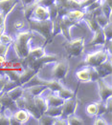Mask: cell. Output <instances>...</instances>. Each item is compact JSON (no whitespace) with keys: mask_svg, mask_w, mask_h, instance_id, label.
<instances>
[{"mask_svg":"<svg viewBox=\"0 0 112 125\" xmlns=\"http://www.w3.org/2000/svg\"><path fill=\"white\" fill-rule=\"evenodd\" d=\"M33 38V34L30 31H23L19 32L16 40L13 43V48L16 54L19 58H25L30 52L29 48V41Z\"/></svg>","mask_w":112,"mask_h":125,"instance_id":"obj_1","label":"cell"},{"mask_svg":"<svg viewBox=\"0 0 112 125\" xmlns=\"http://www.w3.org/2000/svg\"><path fill=\"white\" fill-rule=\"evenodd\" d=\"M30 27L33 31H37L46 39H52V28H53V21L51 19L44 21H38L29 18Z\"/></svg>","mask_w":112,"mask_h":125,"instance_id":"obj_2","label":"cell"},{"mask_svg":"<svg viewBox=\"0 0 112 125\" xmlns=\"http://www.w3.org/2000/svg\"><path fill=\"white\" fill-rule=\"evenodd\" d=\"M107 58H108L107 52L103 51V50H100V51H97L93 53L88 54L85 58L84 63L86 65H88L89 67H97L104 61H106Z\"/></svg>","mask_w":112,"mask_h":125,"instance_id":"obj_3","label":"cell"},{"mask_svg":"<svg viewBox=\"0 0 112 125\" xmlns=\"http://www.w3.org/2000/svg\"><path fill=\"white\" fill-rule=\"evenodd\" d=\"M64 48L69 56H78L82 53L84 49V39L78 38L70 40L65 44Z\"/></svg>","mask_w":112,"mask_h":125,"instance_id":"obj_4","label":"cell"},{"mask_svg":"<svg viewBox=\"0 0 112 125\" xmlns=\"http://www.w3.org/2000/svg\"><path fill=\"white\" fill-rule=\"evenodd\" d=\"M57 59H58V56H57V55H51V54L46 55V54H44V55H42V56L38 57V58L34 59V60L31 61L30 63H28L27 66H28L29 68H32L33 70H35V71L37 72L40 68H42V66H43L45 63L56 61Z\"/></svg>","mask_w":112,"mask_h":125,"instance_id":"obj_5","label":"cell"},{"mask_svg":"<svg viewBox=\"0 0 112 125\" xmlns=\"http://www.w3.org/2000/svg\"><path fill=\"white\" fill-rule=\"evenodd\" d=\"M32 15H33L32 19H35V20L44 21L50 19V13H49L48 7L42 6V5H39V4L36 5Z\"/></svg>","mask_w":112,"mask_h":125,"instance_id":"obj_6","label":"cell"},{"mask_svg":"<svg viewBox=\"0 0 112 125\" xmlns=\"http://www.w3.org/2000/svg\"><path fill=\"white\" fill-rule=\"evenodd\" d=\"M96 81L98 82V85H99V93H100V96H101L102 101H106L112 94L111 87L108 86L101 77H99Z\"/></svg>","mask_w":112,"mask_h":125,"instance_id":"obj_7","label":"cell"},{"mask_svg":"<svg viewBox=\"0 0 112 125\" xmlns=\"http://www.w3.org/2000/svg\"><path fill=\"white\" fill-rule=\"evenodd\" d=\"M76 105H77V101L74 99V97L65 99L63 104L61 105V116L67 117L68 115L74 114Z\"/></svg>","mask_w":112,"mask_h":125,"instance_id":"obj_8","label":"cell"},{"mask_svg":"<svg viewBox=\"0 0 112 125\" xmlns=\"http://www.w3.org/2000/svg\"><path fill=\"white\" fill-rule=\"evenodd\" d=\"M68 71H69L68 65L65 62H60L58 63L53 69V76H54L55 79L60 80L66 75Z\"/></svg>","mask_w":112,"mask_h":125,"instance_id":"obj_9","label":"cell"},{"mask_svg":"<svg viewBox=\"0 0 112 125\" xmlns=\"http://www.w3.org/2000/svg\"><path fill=\"white\" fill-rule=\"evenodd\" d=\"M98 73L99 77L103 78L104 76L106 75H109L112 73V67H111V62L109 60H106L103 63H102L101 65L97 66V67H94Z\"/></svg>","mask_w":112,"mask_h":125,"instance_id":"obj_10","label":"cell"},{"mask_svg":"<svg viewBox=\"0 0 112 125\" xmlns=\"http://www.w3.org/2000/svg\"><path fill=\"white\" fill-rule=\"evenodd\" d=\"M0 104L6 107L9 111H12V112H13L15 109H17L15 101L13 99H12L7 93H4L3 94L0 95Z\"/></svg>","mask_w":112,"mask_h":125,"instance_id":"obj_11","label":"cell"},{"mask_svg":"<svg viewBox=\"0 0 112 125\" xmlns=\"http://www.w3.org/2000/svg\"><path fill=\"white\" fill-rule=\"evenodd\" d=\"M37 73V71L33 70L32 68H27L25 69L21 73H19V77H18V83L20 85H24L25 83H27L31 78Z\"/></svg>","mask_w":112,"mask_h":125,"instance_id":"obj_12","label":"cell"},{"mask_svg":"<svg viewBox=\"0 0 112 125\" xmlns=\"http://www.w3.org/2000/svg\"><path fill=\"white\" fill-rule=\"evenodd\" d=\"M33 99H34V102H35V104L37 106V108L38 109V111L41 113V115L44 114L46 112L47 108H48V103H47L46 98L42 97V96H40V94H38V95L33 96Z\"/></svg>","mask_w":112,"mask_h":125,"instance_id":"obj_13","label":"cell"},{"mask_svg":"<svg viewBox=\"0 0 112 125\" xmlns=\"http://www.w3.org/2000/svg\"><path fill=\"white\" fill-rule=\"evenodd\" d=\"M17 0H0V10L7 15L16 5Z\"/></svg>","mask_w":112,"mask_h":125,"instance_id":"obj_14","label":"cell"},{"mask_svg":"<svg viewBox=\"0 0 112 125\" xmlns=\"http://www.w3.org/2000/svg\"><path fill=\"white\" fill-rule=\"evenodd\" d=\"M94 32H95V35H94L93 39L88 43V45L91 46V45H102V44H104L105 43V37H104L102 27H100Z\"/></svg>","mask_w":112,"mask_h":125,"instance_id":"obj_15","label":"cell"},{"mask_svg":"<svg viewBox=\"0 0 112 125\" xmlns=\"http://www.w3.org/2000/svg\"><path fill=\"white\" fill-rule=\"evenodd\" d=\"M44 54H45V52H44V50L42 48H37V49H34V50H30L28 55L25 58H23V59L25 60L26 65H28V63L33 61L34 59L38 58V57H40V56L44 55Z\"/></svg>","mask_w":112,"mask_h":125,"instance_id":"obj_16","label":"cell"},{"mask_svg":"<svg viewBox=\"0 0 112 125\" xmlns=\"http://www.w3.org/2000/svg\"><path fill=\"white\" fill-rule=\"evenodd\" d=\"M84 14H85L84 10L75 9V10H68V11L66 12V14H65V17H67L69 20L76 22V21L82 19V18H83V16H84Z\"/></svg>","mask_w":112,"mask_h":125,"instance_id":"obj_17","label":"cell"},{"mask_svg":"<svg viewBox=\"0 0 112 125\" xmlns=\"http://www.w3.org/2000/svg\"><path fill=\"white\" fill-rule=\"evenodd\" d=\"M83 18H84L86 24L88 25V27H89V29H90L91 31H95L96 30H98V29L100 28V26H99L98 22L96 20L95 16H94L92 13H90V12H85Z\"/></svg>","mask_w":112,"mask_h":125,"instance_id":"obj_18","label":"cell"},{"mask_svg":"<svg viewBox=\"0 0 112 125\" xmlns=\"http://www.w3.org/2000/svg\"><path fill=\"white\" fill-rule=\"evenodd\" d=\"M13 116L15 117V119L18 121L19 124H23L29 119V113L25 109H20L13 114Z\"/></svg>","mask_w":112,"mask_h":125,"instance_id":"obj_19","label":"cell"},{"mask_svg":"<svg viewBox=\"0 0 112 125\" xmlns=\"http://www.w3.org/2000/svg\"><path fill=\"white\" fill-rule=\"evenodd\" d=\"M76 75L82 82H90L91 81V79H90V67H87L85 69L78 71Z\"/></svg>","mask_w":112,"mask_h":125,"instance_id":"obj_20","label":"cell"},{"mask_svg":"<svg viewBox=\"0 0 112 125\" xmlns=\"http://www.w3.org/2000/svg\"><path fill=\"white\" fill-rule=\"evenodd\" d=\"M46 89H47L46 86H44V85H42V84H35V85L31 86V87H28V88H27V91H28L29 94H31L33 96H35V95L40 94L41 93L44 92Z\"/></svg>","mask_w":112,"mask_h":125,"instance_id":"obj_21","label":"cell"},{"mask_svg":"<svg viewBox=\"0 0 112 125\" xmlns=\"http://www.w3.org/2000/svg\"><path fill=\"white\" fill-rule=\"evenodd\" d=\"M48 106H61L64 102V99H62L59 95L49 94L46 98Z\"/></svg>","mask_w":112,"mask_h":125,"instance_id":"obj_22","label":"cell"},{"mask_svg":"<svg viewBox=\"0 0 112 125\" xmlns=\"http://www.w3.org/2000/svg\"><path fill=\"white\" fill-rule=\"evenodd\" d=\"M23 92H24V90H23V88L21 86H16V87L12 88V90L6 92V93L8 94V95L10 96L12 99H13L15 101L17 98H19L21 95L23 94Z\"/></svg>","mask_w":112,"mask_h":125,"instance_id":"obj_23","label":"cell"},{"mask_svg":"<svg viewBox=\"0 0 112 125\" xmlns=\"http://www.w3.org/2000/svg\"><path fill=\"white\" fill-rule=\"evenodd\" d=\"M44 114L52 117H60L61 116V106H48Z\"/></svg>","mask_w":112,"mask_h":125,"instance_id":"obj_24","label":"cell"},{"mask_svg":"<svg viewBox=\"0 0 112 125\" xmlns=\"http://www.w3.org/2000/svg\"><path fill=\"white\" fill-rule=\"evenodd\" d=\"M59 93V96L61 97L62 99H68V98H71V97H74V92L71 91L70 89H66V88H64V87H62L61 90L58 92Z\"/></svg>","mask_w":112,"mask_h":125,"instance_id":"obj_25","label":"cell"},{"mask_svg":"<svg viewBox=\"0 0 112 125\" xmlns=\"http://www.w3.org/2000/svg\"><path fill=\"white\" fill-rule=\"evenodd\" d=\"M95 18H96V20H97V22H98L99 26L102 27H102H104L106 24H108L109 22H111V21L109 20V18H108L106 15H104L103 13H100V14L96 15Z\"/></svg>","mask_w":112,"mask_h":125,"instance_id":"obj_26","label":"cell"},{"mask_svg":"<svg viewBox=\"0 0 112 125\" xmlns=\"http://www.w3.org/2000/svg\"><path fill=\"white\" fill-rule=\"evenodd\" d=\"M102 31H103V34H104V37H105V42L111 40V37H112L111 22H109L104 27H102Z\"/></svg>","mask_w":112,"mask_h":125,"instance_id":"obj_27","label":"cell"},{"mask_svg":"<svg viewBox=\"0 0 112 125\" xmlns=\"http://www.w3.org/2000/svg\"><path fill=\"white\" fill-rule=\"evenodd\" d=\"M55 118L56 117H52L46 114H42L38 119H39V123L41 124H54Z\"/></svg>","mask_w":112,"mask_h":125,"instance_id":"obj_28","label":"cell"},{"mask_svg":"<svg viewBox=\"0 0 112 125\" xmlns=\"http://www.w3.org/2000/svg\"><path fill=\"white\" fill-rule=\"evenodd\" d=\"M66 118H67L68 124H72V125H82L83 124V121H82V119L79 118L78 116L74 115L73 114L70 115H68Z\"/></svg>","mask_w":112,"mask_h":125,"instance_id":"obj_29","label":"cell"},{"mask_svg":"<svg viewBox=\"0 0 112 125\" xmlns=\"http://www.w3.org/2000/svg\"><path fill=\"white\" fill-rule=\"evenodd\" d=\"M16 86H20V84L18 83L17 81H14V80H12V79H8L7 82L4 85V88H3L4 93L10 91V90H12V88H14V87H16Z\"/></svg>","mask_w":112,"mask_h":125,"instance_id":"obj_30","label":"cell"},{"mask_svg":"<svg viewBox=\"0 0 112 125\" xmlns=\"http://www.w3.org/2000/svg\"><path fill=\"white\" fill-rule=\"evenodd\" d=\"M97 110H98V105L97 103H91L86 107V113L87 115L93 116V115H97Z\"/></svg>","mask_w":112,"mask_h":125,"instance_id":"obj_31","label":"cell"},{"mask_svg":"<svg viewBox=\"0 0 112 125\" xmlns=\"http://www.w3.org/2000/svg\"><path fill=\"white\" fill-rule=\"evenodd\" d=\"M97 105H98L97 115H102L108 111V109H107V104H106V103H103V101H102V102H100V103H97Z\"/></svg>","mask_w":112,"mask_h":125,"instance_id":"obj_32","label":"cell"},{"mask_svg":"<svg viewBox=\"0 0 112 125\" xmlns=\"http://www.w3.org/2000/svg\"><path fill=\"white\" fill-rule=\"evenodd\" d=\"M12 39L9 34H6V33H1L0 34V42L3 43V44H6V45H9L10 43H12Z\"/></svg>","mask_w":112,"mask_h":125,"instance_id":"obj_33","label":"cell"},{"mask_svg":"<svg viewBox=\"0 0 112 125\" xmlns=\"http://www.w3.org/2000/svg\"><path fill=\"white\" fill-rule=\"evenodd\" d=\"M10 124V117L7 115L5 112L0 113V125Z\"/></svg>","mask_w":112,"mask_h":125,"instance_id":"obj_34","label":"cell"},{"mask_svg":"<svg viewBox=\"0 0 112 125\" xmlns=\"http://www.w3.org/2000/svg\"><path fill=\"white\" fill-rule=\"evenodd\" d=\"M55 2H56V0H37V1H36L37 4H39V5L45 6V7L51 6L52 4H54Z\"/></svg>","mask_w":112,"mask_h":125,"instance_id":"obj_35","label":"cell"},{"mask_svg":"<svg viewBox=\"0 0 112 125\" xmlns=\"http://www.w3.org/2000/svg\"><path fill=\"white\" fill-rule=\"evenodd\" d=\"M9 79V77L7 76V74H4V73H0V92L3 90L4 88V85L7 82V80Z\"/></svg>","mask_w":112,"mask_h":125,"instance_id":"obj_36","label":"cell"},{"mask_svg":"<svg viewBox=\"0 0 112 125\" xmlns=\"http://www.w3.org/2000/svg\"><path fill=\"white\" fill-rule=\"evenodd\" d=\"M96 1L97 0H82V1H80V9H84Z\"/></svg>","mask_w":112,"mask_h":125,"instance_id":"obj_37","label":"cell"},{"mask_svg":"<svg viewBox=\"0 0 112 125\" xmlns=\"http://www.w3.org/2000/svg\"><path fill=\"white\" fill-rule=\"evenodd\" d=\"M8 49H9V45H6V44H3L0 42V55L5 56L7 54Z\"/></svg>","mask_w":112,"mask_h":125,"instance_id":"obj_38","label":"cell"},{"mask_svg":"<svg viewBox=\"0 0 112 125\" xmlns=\"http://www.w3.org/2000/svg\"><path fill=\"white\" fill-rule=\"evenodd\" d=\"M94 124L95 125H106L107 124V122H106V121H104L102 118H101V117H100V115H98V117L95 119Z\"/></svg>","mask_w":112,"mask_h":125,"instance_id":"obj_39","label":"cell"},{"mask_svg":"<svg viewBox=\"0 0 112 125\" xmlns=\"http://www.w3.org/2000/svg\"><path fill=\"white\" fill-rule=\"evenodd\" d=\"M13 26H14V28H15L16 30H20V29H22V28L24 27V23L20 20H17L13 23Z\"/></svg>","mask_w":112,"mask_h":125,"instance_id":"obj_40","label":"cell"},{"mask_svg":"<svg viewBox=\"0 0 112 125\" xmlns=\"http://www.w3.org/2000/svg\"><path fill=\"white\" fill-rule=\"evenodd\" d=\"M5 17H6V15H5V14H4L2 11H0V27H1V26H4Z\"/></svg>","mask_w":112,"mask_h":125,"instance_id":"obj_41","label":"cell"},{"mask_svg":"<svg viewBox=\"0 0 112 125\" xmlns=\"http://www.w3.org/2000/svg\"><path fill=\"white\" fill-rule=\"evenodd\" d=\"M21 1H22V3H23L24 5H28V4L32 3L34 0H21Z\"/></svg>","mask_w":112,"mask_h":125,"instance_id":"obj_42","label":"cell"},{"mask_svg":"<svg viewBox=\"0 0 112 125\" xmlns=\"http://www.w3.org/2000/svg\"><path fill=\"white\" fill-rule=\"evenodd\" d=\"M3 31H4V26H1L0 27V34L3 32Z\"/></svg>","mask_w":112,"mask_h":125,"instance_id":"obj_43","label":"cell"},{"mask_svg":"<svg viewBox=\"0 0 112 125\" xmlns=\"http://www.w3.org/2000/svg\"><path fill=\"white\" fill-rule=\"evenodd\" d=\"M1 107H2V105H1V104H0V109H1Z\"/></svg>","mask_w":112,"mask_h":125,"instance_id":"obj_44","label":"cell"},{"mask_svg":"<svg viewBox=\"0 0 112 125\" xmlns=\"http://www.w3.org/2000/svg\"><path fill=\"white\" fill-rule=\"evenodd\" d=\"M81 1H82V0H81Z\"/></svg>","mask_w":112,"mask_h":125,"instance_id":"obj_45","label":"cell"}]
</instances>
